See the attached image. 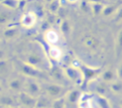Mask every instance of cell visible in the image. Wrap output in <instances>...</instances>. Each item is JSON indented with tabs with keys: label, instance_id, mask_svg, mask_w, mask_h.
Returning a JSON list of instances; mask_svg holds the SVG:
<instances>
[{
	"label": "cell",
	"instance_id": "1",
	"mask_svg": "<svg viewBox=\"0 0 122 108\" xmlns=\"http://www.w3.org/2000/svg\"><path fill=\"white\" fill-rule=\"evenodd\" d=\"M23 92L30 95L31 97L38 99L40 97V92H41V87L40 85L31 78H28L24 81L23 84Z\"/></svg>",
	"mask_w": 122,
	"mask_h": 108
},
{
	"label": "cell",
	"instance_id": "2",
	"mask_svg": "<svg viewBox=\"0 0 122 108\" xmlns=\"http://www.w3.org/2000/svg\"><path fill=\"white\" fill-rule=\"evenodd\" d=\"M64 91H65L64 87L61 84H58L57 82L50 83L45 88V92H46L47 96L50 97V98L54 99V100L60 99L61 96L63 95Z\"/></svg>",
	"mask_w": 122,
	"mask_h": 108
},
{
	"label": "cell",
	"instance_id": "3",
	"mask_svg": "<svg viewBox=\"0 0 122 108\" xmlns=\"http://www.w3.org/2000/svg\"><path fill=\"white\" fill-rule=\"evenodd\" d=\"M36 21H37V15L34 11H28L24 13L20 18L21 25L26 28L32 27L36 24Z\"/></svg>",
	"mask_w": 122,
	"mask_h": 108
},
{
	"label": "cell",
	"instance_id": "4",
	"mask_svg": "<svg viewBox=\"0 0 122 108\" xmlns=\"http://www.w3.org/2000/svg\"><path fill=\"white\" fill-rule=\"evenodd\" d=\"M36 101L37 99L31 97L30 95L25 93V92H20L18 96V102L24 106V108H33L36 106Z\"/></svg>",
	"mask_w": 122,
	"mask_h": 108
},
{
	"label": "cell",
	"instance_id": "5",
	"mask_svg": "<svg viewBox=\"0 0 122 108\" xmlns=\"http://www.w3.org/2000/svg\"><path fill=\"white\" fill-rule=\"evenodd\" d=\"M25 63L33 67L40 69V67L42 66V64L44 63V60H43L42 56L40 55V53H36L35 51H32L31 53H30L27 56V60Z\"/></svg>",
	"mask_w": 122,
	"mask_h": 108
},
{
	"label": "cell",
	"instance_id": "6",
	"mask_svg": "<svg viewBox=\"0 0 122 108\" xmlns=\"http://www.w3.org/2000/svg\"><path fill=\"white\" fill-rule=\"evenodd\" d=\"M21 71L23 72V74H25L26 76H28L29 78H36V77H40L42 75V72L40 69L33 67L26 63H23L21 65Z\"/></svg>",
	"mask_w": 122,
	"mask_h": 108
},
{
	"label": "cell",
	"instance_id": "7",
	"mask_svg": "<svg viewBox=\"0 0 122 108\" xmlns=\"http://www.w3.org/2000/svg\"><path fill=\"white\" fill-rule=\"evenodd\" d=\"M44 39L50 45H56L59 42V34L53 28H49L44 33Z\"/></svg>",
	"mask_w": 122,
	"mask_h": 108
},
{
	"label": "cell",
	"instance_id": "8",
	"mask_svg": "<svg viewBox=\"0 0 122 108\" xmlns=\"http://www.w3.org/2000/svg\"><path fill=\"white\" fill-rule=\"evenodd\" d=\"M17 103H19L18 99L16 100L11 96H1L0 97V105H2L4 108H15Z\"/></svg>",
	"mask_w": 122,
	"mask_h": 108
},
{
	"label": "cell",
	"instance_id": "9",
	"mask_svg": "<svg viewBox=\"0 0 122 108\" xmlns=\"http://www.w3.org/2000/svg\"><path fill=\"white\" fill-rule=\"evenodd\" d=\"M48 53L49 56L54 61H59L62 58V49L57 45H50Z\"/></svg>",
	"mask_w": 122,
	"mask_h": 108
},
{
	"label": "cell",
	"instance_id": "10",
	"mask_svg": "<svg viewBox=\"0 0 122 108\" xmlns=\"http://www.w3.org/2000/svg\"><path fill=\"white\" fill-rule=\"evenodd\" d=\"M51 75L56 81H64L66 80V74L62 71L61 68L57 66H52L51 69Z\"/></svg>",
	"mask_w": 122,
	"mask_h": 108
},
{
	"label": "cell",
	"instance_id": "11",
	"mask_svg": "<svg viewBox=\"0 0 122 108\" xmlns=\"http://www.w3.org/2000/svg\"><path fill=\"white\" fill-rule=\"evenodd\" d=\"M23 84H24V81H22L20 79H12L9 82L10 88L11 90L19 92V93L23 91Z\"/></svg>",
	"mask_w": 122,
	"mask_h": 108
},
{
	"label": "cell",
	"instance_id": "12",
	"mask_svg": "<svg viewBox=\"0 0 122 108\" xmlns=\"http://www.w3.org/2000/svg\"><path fill=\"white\" fill-rule=\"evenodd\" d=\"M17 33H18V27H10L5 29L4 36L8 39H10V38L15 37L17 35Z\"/></svg>",
	"mask_w": 122,
	"mask_h": 108
},
{
	"label": "cell",
	"instance_id": "13",
	"mask_svg": "<svg viewBox=\"0 0 122 108\" xmlns=\"http://www.w3.org/2000/svg\"><path fill=\"white\" fill-rule=\"evenodd\" d=\"M50 105V102H49V99L47 97H42L40 96L38 99H37V101H36V108H48V106Z\"/></svg>",
	"mask_w": 122,
	"mask_h": 108
},
{
	"label": "cell",
	"instance_id": "14",
	"mask_svg": "<svg viewBox=\"0 0 122 108\" xmlns=\"http://www.w3.org/2000/svg\"><path fill=\"white\" fill-rule=\"evenodd\" d=\"M0 4L4 5L6 8H9V9H16L19 7V1H14V0H8V1H2L0 2Z\"/></svg>",
	"mask_w": 122,
	"mask_h": 108
},
{
	"label": "cell",
	"instance_id": "15",
	"mask_svg": "<svg viewBox=\"0 0 122 108\" xmlns=\"http://www.w3.org/2000/svg\"><path fill=\"white\" fill-rule=\"evenodd\" d=\"M10 19V13L8 11H0V24H6Z\"/></svg>",
	"mask_w": 122,
	"mask_h": 108
},
{
	"label": "cell",
	"instance_id": "16",
	"mask_svg": "<svg viewBox=\"0 0 122 108\" xmlns=\"http://www.w3.org/2000/svg\"><path fill=\"white\" fill-rule=\"evenodd\" d=\"M59 2L58 1H52V2H51L50 3V10H51V13H54V12H56L57 10H58V9H59Z\"/></svg>",
	"mask_w": 122,
	"mask_h": 108
},
{
	"label": "cell",
	"instance_id": "17",
	"mask_svg": "<svg viewBox=\"0 0 122 108\" xmlns=\"http://www.w3.org/2000/svg\"><path fill=\"white\" fill-rule=\"evenodd\" d=\"M60 28H61V30H62V32L64 34L69 33V31H70V25H69L68 21H63L62 24L60 25Z\"/></svg>",
	"mask_w": 122,
	"mask_h": 108
},
{
	"label": "cell",
	"instance_id": "18",
	"mask_svg": "<svg viewBox=\"0 0 122 108\" xmlns=\"http://www.w3.org/2000/svg\"><path fill=\"white\" fill-rule=\"evenodd\" d=\"M52 108H64V99H55L52 103Z\"/></svg>",
	"mask_w": 122,
	"mask_h": 108
},
{
	"label": "cell",
	"instance_id": "19",
	"mask_svg": "<svg viewBox=\"0 0 122 108\" xmlns=\"http://www.w3.org/2000/svg\"><path fill=\"white\" fill-rule=\"evenodd\" d=\"M83 71L85 72V77H86V79H90L91 77L94 76L95 73H96V71L92 70V69H89V68H87V67H85V66H83Z\"/></svg>",
	"mask_w": 122,
	"mask_h": 108
},
{
	"label": "cell",
	"instance_id": "20",
	"mask_svg": "<svg viewBox=\"0 0 122 108\" xmlns=\"http://www.w3.org/2000/svg\"><path fill=\"white\" fill-rule=\"evenodd\" d=\"M78 97H79V93L77 91H72V92H71L69 94V97L68 98H69V100L71 102H75L77 100Z\"/></svg>",
	"mask_w": 122,
	"mask_h": 108
},
{
	"label": "cell",
	"instance_id": "21",
	"mask_svg": "<svg viewBox=\"0 0 122 108\" xmlns=\"http://www.w3.org/2000/svg\"><path fill=\"white\" fill-rule=\"evenodd\" d=\"M95 44H96V41L93 38H90V39H88L86 41V45L89 46V47H91V48L92 47H95Z\"/></svg>",
	"mask_w": 122,
	"mask_h": 108
},
{
	"label": "cell",
	"instance_id": "22",
	"mask_svg": "<svg viewBox=\"0 0 122 108\" xmlns=\"http://www.w3.org/2000/svg\"><path fill=\"white\" fill-rule=\"evenodd\" d=\"M4 60V52L2 49H0V62Z\"/></svg>",
	"mask_w": 122,
	"mask_h": 108
},
{
	"label": "cell",
	"instance_id": "23",
	"mask_svg": "<svg viewBox=\"0 0 122 108\" xmlns=\"http://www.w3.org/2000/svg\"><path fill=\"white\" fill-rule=\"evenodd\" d=\"M118 41H119V44H120V45L122 46V32L120 33V36H119V38H118Z\"/></svg>",
	"mask_w": 122,
	"mask_h": 108
},
{
	"label": "cell",
	"instance_id": "24",
	"mask_svg": "<svg viewBox=\"0 0 122 108\" xmlns=\"http://www.w3.org/2000/svg\"><path fill=\"white\" fill-rule=\"evenodd\" d=\"M1 91H2V86L0 85V93H1Z\"/></svg>",
	"mask_w": 122,
	"mask_h": 108
}]
</instances>
